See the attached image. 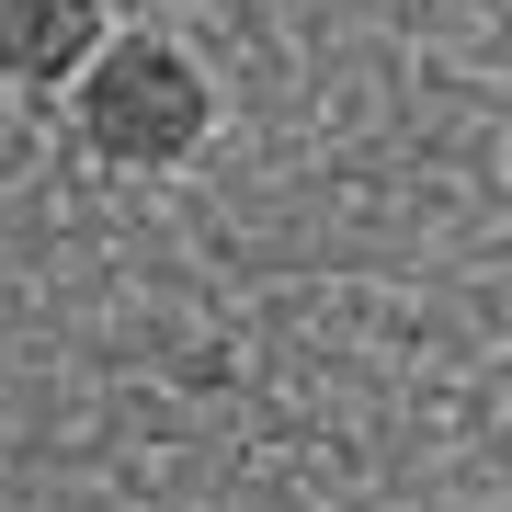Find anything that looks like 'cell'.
<instances>
[{"mask_svg": "<svg viewBox=\"0 0 512 512\" xmlns=\"http://www.w3.org/2000/svg\"><path fill=\"white\" fill-rule=\"evenodd\" d=\"M80 137H92V160L114 171H171L194 160L205 137V69L171 35H126V46H92V69H80Z\"/></svg>", "mask_w": 512, "mask_h": 512, "instance_id": "cell-1", "label": "cell"}, {"mask_svg": "<svg viewBox=\"0 0 512 512\" xmlns=\"http://www.w3.org/2000/svg\"><path fill=\"white\" fill-rule=\"evenodd\" d=\"M103 46V0H0V80L12 92H57Z\"/></svg>", "mask_w": 512, "mask_h": 512, "instance_id": "cell-2", "label": "cell"}]
</instances>
